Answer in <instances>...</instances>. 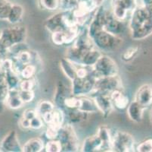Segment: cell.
Segmentation results:
<instances>
[{"instance_id":"1","label":"cell","mask_w":152,"mask_h":152,"mask_svg":"<svg viewBox=\"0 0 152 152\" xmlns=\"http://www.w3.org/2000/svg\"><path fill=\"white\" fill-rule=\"evenodd\" d=\"M95 47L92 39L89 36L87 28H83L67 50L66 58L77 65H80L84 56Z\"/></svg>"},{"instance_id":"2","label":"cell","mask_w":152,"mask_h":152,"mask_svg":"<svg viewBox=\"0 0 152 152\" xmlns=\"http://www.w3.org/2000/svg\"><path fill=\"white\" fill-rule=\"evenodd\" d=\"M27 35V27L23 25L12 24L0 30V44L4 49L9 50L11 48L25 42Z\"/></svg>"},{"instance_id":"3","label":"cell","mask_w":152,"mask_h":152,"mask_svg":"<svg viewBox=\"0 0 152 152\" xmlns=\"http://www.w3.org/2000/svg\"><path fill=\"white\" fill-rule=\"evenodd\" d=\"M45 25L47 30L51 33L59 30H66L71 27L79 26L72 10H64L63 12L52 15L49 19H47Z\"/></svg>"},{"instance_id":"4","label":"cell","mask_w":152,"mask_h":152,"mask_svg":"<svg viewBox=\"0 0 152 152\" xmlns=\"http://www.w3.org/2000/svg\"><path fill=\"white\" fill-rule=\"evenodd\" d=\"M91 39L98 50L105 52H111L117 50L123 42L119 36L114 35L104 30H101L95 33Z\"/></svg>"},{"instance_id":"5","label":"cell","mask_w":152,"mask_h":152,"mask_svg":"<svg viewBox=\"0 0 152 152\" xmlns=\"http://www.w3.org/2000/svg\"><path fill=\"white\" fill-rule=\"evenodd\" d=\"M57 139L61 145L62 151L74 152L79 151V139L71 124L67 122L62 125L58 129Z\"/></svg>"},{"instance_id":"6","label":"cell","mask_w":152,"mask_h":152,"mask_svg":"<svg viewBox=\"0 0 152 152\" xmlns=\"http://www.w3.org/2000/svg\"><path fill=\"white\" fill-rule=\"evenodd\" d=\"M118 70L117 62L111 57L102 54L92 67V73L96 79L117 75Z\"/></svg>"},{"instance_id":"7","label":"cell","mask_w":152,"mask_h":152,"mask_svg":"<svg viewBox=\"0 0 152 152\" xmlns=\"http://www.w3.org/2000/svg\"><path fill=\"white\" fill-rule=\"evenodd\" d=\"M112 151H135V140L129 133L117 131L111 135Z\"/></svg>"},{"instance_id":"8","label":"cell","mask_w":152,"mask_h":152,"mask_svg":"<svg viewBox=\"0 0 152 152\" xmlns=\"http://www.w3.org/2000/svg\"><path fill=\"white\" fill-rule=\"evenodd\" d=\"M96 79L92 71L85 78L76 77L72 82L71 93L75 96H86L92 93Z\"/></svg>"},{"instance_id":"9","label":"cell","mask_w":152,"mask_h":152,"mask_svg":"<svg viewBox=\"0 0 152 152\" xmlns=\"http://www.w3.org/2000/svg\"><path fill=\"white\" fill-rule=\"evenodd\" d=\"M121 88H122V82L118 75L99 78L95 81L94 90L92 94L101 93V94H110L112 91Z\"/></svg>"},{"instance_id":"10","label":"cell","mask_w":152,"mask_h":152,"mask_svg":"<svg viewBox=\"0 0 152 152\" xmlns=\"http://www.w3.org/2000/svg\"><path fill=\"white\" fill-rule=\"evenodd\" d=\"M135 8V0H114L112 13L116 19L124 21L126 18L128 12H133Z\"/></svg>"},{"instance_id":"11","label":"cell","mask_w":152,"mask_h":152,"mask_svg":"<svg viewBox=\"0 0 152 152\" xmlns=\"http://www.w3.org/2000/svg\"><path fill=\"white\" fill-rule=\"evenodd\" d=\"M92 98L95 101L99 112L102 113L104 117H107L114 110V106L110 100V94H101V93H93Z\"/></svg>"},{"instance_id":"12","label":"cell","mask_w":152,"mask_h":152,"mask_svg":"<svg viewBox=\"0 0 152 152\" xmlns=\"http://www.w3.org/2000/svg\"><path fill=\"white\" fill-rule=\"evenodd\" d=\"M104 30L114 35L119 36L124 31L125 26L123 21L116 19L112 12L107 11Z\"/></svg>"},{"instance_id":"13","label":"cell","mask_w":152,"mask_h":152,"mask_svg":"<svg viewBox=\"0 0 152 152\" xmlns=\"http://www.w3.org/2000/svg\"><path fill=\"white\" fill-rule=\"evenodd\" d=\"M131 31V36L134 40H139L146 38L152 34V16L144 19Z\"/></svg>"},{"instance_id":"14","label":"cell","mask_w":152,"mask_h":152,"mask_svg":"<svg viewBox=\"0 0 152 152\" xmlns=\"http://www.w3.org/2000/svg\"><path fill=\"white\" fill-rule=\"evenodd\" d=\"M2 151L9 152H20L22 151V147L19 142L18 134L15 130H11L4 137L1 142Z\"/></svg>"},{"instance_id":"15","label":"cell","mask_w":152,"mask_h":152,"mask_svg":"<svg viewBox=\"0 0 152 152\" xmlns=\"http://www.w3.org/2000/svg\"><path fill=\"white\" fill-rule=\"evenodd\" d=\"M135 100L145 108L150 107L152 104V86L148 84L141 86L135 93Z\"/></svg>"},{"instance_id":"16","label":"cell","mask_w":152,"mask_h":152,"mask_svg":"<svg viewBox=\"0 0 152 152\" xmlns=\"http://www.w3.org/2000/svg\"><path fill=\"white\" fill-rule=\"evenodd\" d=\"M110 97L114 108L119 110H124L126 109L129 104V97L125 94L122 88L112 91L110 94Z\"/></svg>"},{"instance_id":"17","label":"cell","mask_w":152,"mask_h":152,"mask_svg":"<svg viewBox=\"0 0 152 152\" xmlns=\"http://www.w3.org/2000/svg\"><path fill=\"white\" fill-rule=\"evenodd\" d=\"M69 95H70V94L68 87L63 82L59 81L56 85V90L54 96V102L55 107L63 110L64 108V100Z\"/></svg>"},{"instance_id":"18","label":"cell","mask_w":152,"mask_h":152,"mask_svg":"<svg viewBox=\"0 0 152 152\" xmlns=\"http://www.w3.org/2000/svg\"><path fill=\"white\" fill-rule=\"evenodd\" d=\"M81 151L83 152L103 151V142L97 134L89 136L84 140Z\"/></svg>"},{"instance_id":"19","label":"cell","mask_w":152,"mask_h":152,"mask_svg":"<svg viewBox=\"0 0 152 152\" xmlns=\"http://www.w3.org/2000/svg\"><path fill=\"white\" fill-rule=\"evenodd\" d=\"M126 109L127 115L130 120L137 123L142 122L143 119L144 111L146 109L145 107H144L134 100L133 101L129 103Z\"/></svg>"},{"instance_id":"20","label":"cell","mask_w":152,"mask_h":152,"mask_svg":"<svg viewBox=\"0 0 152 152\" xmlns=\"http://www.w3.org/2000/svg\"><path fill=\"white\" fill-rule=\"evenodd\" d=\"M63 111L65 116V119H67V122L71 125L80 123L86 120L89 116V113L79 109H64Z\"/></svg>"},{"instance_id":"21","label":"cell","mask_w":152,"mask_h":152,"mask_svg":"<svg viewBox=\"0 0 152 152\" xmlns=\"http://www.w3.org/2000/svg\"><path fill=\"white\" fill-rule=\"evenodd\" d=\"M60 66L62 72L70 81H73L77 77V64L74 63L65 57L61 59Z\"/></svg>"},{"instance_id":"22","label":"cell","mask_w":152,"mask_h":152,"mask_svg":"<svg viewBox=\"0 0 152 152\" xmlns=\"http://www.w3.org/2000/svg\"><path fill=\"white\" fill-rule=\"evenodd\" d=\"M18 90H9V96L7 97L6 101L5 103V106L12 110H18L24 105V103L19 96Z\"/></svg>"},{"instance_id":"23","label":"cell","mask_w":152,"mask_h":152,"mask_svg":"<svg viewBox=\"0 0 152 152\" xmlns=\"http://www.w3.org/2000/svg\"><path fill=\"white\" fill-rule=\"evenodd\" d=\"M23 16V8L21 5L12 4L7 18V22L12 24H18L21 22Z\"/></svg>"},{"instance_id":"24","label":"cell","mask_w":152,"mask_h":152,"mask_svg":"<svg viewBox=\"0 0 152 152\" xmlns=\"http://www.w3.org/2000/svg\"><path fill=\"white\" fill-rule=\"evenodd\" d=\"M96 134L103 142V151H112L111 133L110 129L106 126H100Z\"/></svg>"},{"instance_id":"25","label":"cell","mask_w":152,"mask_h":152,"mask_svg":"<svg viewBox=\"0 0 152 152\" xmlns=\"http://www.w3.org/2000/svg\"><path fill=\"white\" fill-rule=\"evenodd\" d=\"M44 142L40 138H34L26 142L22 147V151L24 152H41L44 150Z\"/></svg>"},{"instance_id":"26","label":"cell","mask_w":152,"mask_h":152,"mask_svg":"<svg viewBox=\"0 0 152 152\" xmlns=\"http://www.w3.org/2000/svg\"><path fill=\"white\" fill-rule=\"evenodd\" d=\"M101 56H102V53L100 52V50L95 47V48L89 50V52L84 56L82 61H81L80 65L92 67L95 65V62H97Z\"/></svg>"},{"instance_id":"27","label":"cell","mask_w":152,"mask_h":152,"mask_svg":"<svg viewBox=\"0 0 152 152\" xmlns=\"http://www.w3.org/2000/svg\"><path fill=\"white\" fill-rule=\"evenodd\" d=\"M6 79L7 85L9 87V90H19V86L20 83V76L15 73L12 69H9L4 72Z\"/></svg>"},{"instance_id":"28","label":"cell","mask_w":152,"mask_h":152,"mask_svg":"<svg viewBox=\"0 0 152 152\" xmlns=\"http://www.w3.org/2000/svg\"><path fill=\"white\" fill-rule=\"evenodd\" d=\"M80 106L79 110L87 113H92L99 112L96 104L94 101L93 98H89L86 96H80Z\"/></svg>"},{"instance_id":"29","label":"cell","mask_w":152,"mask_h":152,"mask_svg":"<svg viewBox=\"0 0 152 152\" xmlns=\"http://www.w3.org/2000/svg\"><path fill=\"white\" fill-rule=\"evenodd\" d=\"M23 64V65H27V64L32 63L34 60V56L30 50H27V49H21L19 50L15 55L13 56Z\"/></svg>"},{"instance_id":"30","label":"cell","mask_w":152,"mask_h":152,"mask_svg":"<svg viewBox=\"0 0 152 152\" xmlns=\"http://www.w3.org/2000/svg\"><path fill=\"white\" fill-rule=\"evenodd\" d=\"M55 104L52 103L51 101L43 100L39 103L36 110H37V114L40 117H42L45 114L52 112L55 108Z\"/></svg>"},{"instance_id":"31","label":"cell","mask_w":152,"mask_h":152,"mask_svg":"<svg viewBox=\"0 0 152 152\" xmlns=\"http://www.w3.org/2000/svg\"><path fill=\"white\" fill-rule=\"evenodd\" d=\"M36 73H37V66L34 64L30 63L23 67L20 73V77L22 78V79H33Z\"/></svg>"},{"instance_id":"32","label":"cell","mask_w":152,"mask_h":152,"mask_svg":"<svg viewBox=\"0 0 152 152\" xmlns=\"http://www.w3.org/2000/svg\"><path fill=\"white\" fill-rule=\"evenodd\" d=\"M80 97L70 94L64 100V109H79L80 106Z\"/></svg>"},{"instance_id":"33","label":"cell","mask_w":152,"mask_h":152,"mask_svg":"<svg viewBox=\"0 0 152 152\" xmlns=\"http://www.w3.org/2000/svg\"><path fill=\"white\" fill-rule=\"evenodd\" d=\"M44 150L46 152H61L62 151L61 145L58 139L49 140L45 145Z\"/></svg>"},{"instance_id":"34","label":"cell","mask_w":152,"mask_h":152,"mask_svg":"<svg viewBox=\"0 0 152 152\" xmlns=\"http://www.w3.org/2000/svg\"><path fill=\"white\" fill-rule=\"evenodd\" d=\"M12 5L7 0H0V20H7Z\"/></svg>"},{"instance_id":"35","label":"cell","mask_w":152,"mask_h":152,"mask_svg":"<svg viewBox=\"0 0 152 152\" xmlns=\"http://www.w3.org/2000/svg\"><path fill=\"white\" fill-rule=\"evenodd\" d=\"M138 53H139V47H130L123 53L121 58L124 62H129L135 58Z\"/></svg>"},{"instance_id":"36","label":"cell","mask_w":152,"mask_h":152,"mask_svg":"<svg viewBox=\"0 0 152 152\" xmlns=\"http://www.w3.org/2000/svg\"><path fill=\"white\" fill-rule=\"evenodd\" d=\"M51 38L55 45L62 46L65 45V37H64V30L52 32Z\"/></svg>"},{"instance_id":"37","label":"cell","mask_w":152,"mask_h":152,"mask_svg":"<svg viewBox=\"0 0 152 152\" xmlns=\"http://www.w3.org/2000/svg\"><path fill=\"white\" fill-rule=\"evenodd\" d=\"M42 7L47 10L55 11L61 6L60 0H40Z\"/></svg>"},{"instance_id":"38","label":"cell","mask_w":152,"mask_h":152,"mask_svg":"<svg viewBox=\"0 0 152 152\" xmlns=\"http://www.w3.org/2000/svg\"><path fill=\"white\" fill-rule=\"evenodd\" d=\"M18 93L19 96L20 97L21 100H23L24 104L32 102L35 98V93H34V90H19Z\"/></svg>"},{"instance_id":"39","label":"cell","mask_w":152,"mask_h":152,"mask_svg":"<svg viewBox=\"0 0 152 152\" xmlns=\"http://www.w3.org/2000/svg\"><path fill=\"white\" fill-rule=\"evenodd\" d=\"M35 86L36 83L34 78L29 79H22V80L20 81V86H19V90H34Z\"/></svg>"},{"instance_id":"40","label":"cell","mask_w":152,"mask_h":152,"mask_svg":"<svg viewBox=\"0 0 152 152\" xmlns=\"http://www.w3.org/2000/svg\"><path fill=\"white\" fill-rule=\"evenodd\" d=\"M135 151L138 152H152V139H148L141 142L135 148Z\"/></svg>"},{"instance_id":"41","label":"cell","mask_w":152,"mask_h":152,"mask_svg":"<svg viewBox=\"0 0 152 152\" xmlns=\"http://www.w3.org/2000/svg\"><path fill=\"white\" fill-rule=\"evenodd\" d=\"M44 122L42 119L39 115L35 116L30 120V129L34 130H39L44 125Z\"/></svg>"},{"instance_id":"42","label":"cell","mask_w":152,"mask_h":152,"mask_svg":"<svg viewBox=\"0 0 152 152\" xmlns=\"http://www.w3.org/2000/svg\"><path fill=\"white\" fill-rule=\"evenodd\" d=\"M58 129L52 125H47L46 131H45V136L49 140L52 139H57L58 134Z\"/></svg>"},{"instance_id":"43","label":"cell","mask_w":152,"mask_h":152,"mask_svg":"<svg viewBox=\"0 0 152 152\" xmlns=\"http://www.w3.org/2000/svg\"><path fill=\"white\" fill-rule=\"evenodd\" d=\"M37 115H38V114H37V112L36 110H33V109H27V110H26L23 112L22 116L24 117L25 119H29V120H31L33 118L37 116Z\"/></svg>"},{"instance_id":"44","label":"cell","mask_w":152,"mask_h":152,"mask_svg":"<svg viewBox=\"0 0 152 152\" xmlns=\"http://www.w3.org/2000/svg\"><path fill=\"white\" fill-rule=\"evenodd\" d=\"M20 126L23 129H30V120L22 116L19 121Z\"/></svg>"},{"instance_id":"45","label":"cell","mask_w":152,"mask_h":152,"mask_svg":"<svg viewBox=\"0 0 152 152\" xmlns=\"http://www.w3.org/2000/svg\"><path fill=\"white\" fill-rule=\"evenodd\" d=\"M8 87V85H7V83H6V79H5V73H4L3 71L0 70V88H2V87Z\"/></svg>"},{"instance_id":"46","label":"cell","mask_w":152,"mask_h":152,"mask_svg":"<svg viewBox=\"0 0 152 152\" xmlns=\"http://www.w3.org/2000/svg\"><path fill=\"white\" fill-rule=\"evenodd\" d=\"M9 53V50L4 49L3 47H2V46L1 45V44H0V59H2L6 58V57H8L7 56H8V54Z\"/></svg>"},{"instance_id":"47","label":"cell","mask_w":152,"mask_h":152,"mask_svg":"<svg viewBox=\"0 0 152 152\" xmlns=\"http://www.w3.org/2000/svg\"><path fill=\"white\" fill-rule=\"evenodd\" d=\"M142 6H151L152 5V0H142Z\"/></svg>"},{"instance_id":"48","label":"cell","mask_w":152,"mask_h":152,"mask_svg":"<svg viewBox=\"0 0 152 152\" xmlns=\"http://www.w3.org/2000/svg\"><path fill=\"white\" fill-rule=\"evenodd\" d=\"M6 107L5 106V104L4 102H2V101H0V114L2 113L5 110V107Z\"/></svg>"},{"instance_id":"49","label":"cell","mask_w":152,"mask_h":152,"mask_svg":"<svg viewBox=\"0 0 152 152\" xmlns=\"http://www.w3.org/2000/svg\"><path fill=\"white\" fill-rule=\"evenodd\" d=\"M150 118H151V122H152V110H151V114H150Z\"/></svg>"},{"instance_id":"50","label":"cell","mask_w":152,"mask_h":152,"mask_svg":"<svg viewBox=\"0 0 152 152\" xmlns=\"http://www.w3.org/2000/svg\"><path fill=\"white\" fill-rule=\"evenodd\" d=\"M0 64H1V59H0Z\"/></svg>"}]
</instances>
